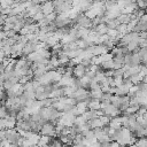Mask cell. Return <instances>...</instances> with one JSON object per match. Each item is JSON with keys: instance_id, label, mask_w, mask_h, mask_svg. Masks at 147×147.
I'll return each mask as SVG.
<instances>
[{"instance_id": "16", "label": "cell", "mask_w": 147, "mask_h": 147, "mask_svg": "<svg viewBox=\"0 0 147 147\" xmlns=\"http://www.w3.org/2000/svg\"><path fill=\"white\" fill-rule=\"evenodd\" d=\"M107 36H108L109 38H116L117 36H121V34L118 33L117 29H108V31H107Z\"/></svg>"}, {"instance_id": "24", "label": "cell", "mask_w": 147, "mask_h": 147, "mask_svg": "<svg viewBox=\"0 0 147 147\" xmlns=\"http://www.w3.org/2000/svg\"><path fill=\"white\" fill-rule=\"evenodd\" d=\"M129 147H137V145H136V144H133V145H130Z\"/></svg>"}, {"instance_id": "17", "label": "cell", "mask_w": 147, "mask_h": 147, "mask_svg": "<svg viewBox=\"0 0 147 147\" xmlns=\"http://www.w3.org/2000/svg\"><path fill=\"white\" fill-rule=\"evenodd\" d=\"M9 116V111L5 106H1L0 108V118H6Z\"/></svg>"}, {"instance_id": "2", "label": "cell", "mask_w": 147, "mask_h": 147, "mask_svg": "<svg viewBox=\"0 0 147 147\" xmlns=\"http://www.w3.org/2000/svg\"><path fill=\"white\" fill-rule=\"evenodd\" d=\"M101 109H102V114L110 117V118H114V117H117L122 111L115 107L114 105L111 103H105V102H101Z\"/></svg>"}, {"instance_id": "4", "label": "cell", "mask_w": 147, "mask_h": 147, "mask_svg": "<svg viewBox=\"0 0 147 147\" xmlns=\"http://www.w3.org/2000/svg\"><path fill=\"white\" fill-rule=\"evenodd\" d=\"M86 71H87V68H85L83 64H77V65L74 67L72 76H74L75 78H78V79H79V78H82V77L85 76Z\"/></svg>"}, {"instance_id": "9", "label": "cell", "mask_w": 147, "mask_h": 147, "mask_svg": "<svg viewBox=\"0 0 147 147\" xmlns=\"http://www.w3.org/2000/svg\"><path fill=\"white\" fill-rule=\"evenodd\" d=\"M87 102L88 101H79V102H77L76 103V108H77V110H78V114L79 115H82V114H84L88 108H87Z\"/></svg>"}, {"instance_id": "14", "label": "cell", "mask_w": 147, "mask_h": 147, "mask_svg": "<svg viewBox=\"0 0 147 147\" xmlns=\"http://www.w3.org/2000/svg\"><path fill=\"white\" fill-rule=\"evenodd\" d=\"M51 137H47V136H40V139H39V142H38V146H44V145H49L51 142Z\"/></svg>"}, {"instance_id": "5", "label": "cell", "mask_w": 147, "mask_h": 147, "mask_svg": "<svg viewBox=\"0 0 147 147\" xmlns=\"http://www.w3.org/2000/svg\"><path fill=\"white\" fill-rule=\"evenodd\" d=\"M54 11V5H53V1H45L42 5H41V13L44 15H48Z\"/></svg>"}, {"instance_id": "20", "label": "cell", "mask_w": 147, "mask_h": 147, "mask_svg": "<svg viewBox=\"0 0 147 147\" xmlns=\"http://www.w3.org/2000/svg\"><path fill=\"white\" fill-rule=\"evenodd\" d=\"M49 147H63V144L60 140H51L49 142Z\"/></svg>"}, {"instance_id": "26", "label": "cell", "mask_w": 147, "mask_h": 147, "mask_svg": "<svg viewBox=\"0 0 147 147\" xmlns=\"http://www.w3.org/2000/svg\"><path fill=\"white\" fill-rule=\"evenodd\" d=\"M145 47H146V48H147V45H146V46H145Z\"/></svg>"}, {"instance_id": "11", "label": "cell", "mask_w": 147, "mask_h": 147, "mask_svg": "<svg viewBox=\"0 0 147 147\" xmlns=\"http://www.w3.org/2000/svg\"><path fill=\"white\" fill-rule=\"evenodd\" d=\"M103 92L100 90H91L90 91V98L91 99H95V100H101V96H102Z\"/></svg>"}, {"instance_id": "18", "label": "cell", "mask_w": 147, "mask_h": 147, "mask_svg": "<svg viewBox=\"0 0 147 147\" xmlns=\"http://www.w3.org/2000/svg\"><path fill=\"white\" fill-rule=\"evenodd\" d=\"M40 103H41V107H51V106L53 105V99L47 98V99H45V100H41Z\"/></svg>"}, {"instance_id": "13", "label": "cell", "mask_w": 147, "mask_h": 147, "mask_svg": "<svg viewBox=\"0 0 147 147\" xmlns=\"http://www.w3.org/2000/svg\"><path fill=\"white\" fill-rule=\"evenodd\" d=\"M26 139L31 142V145H38L39 139H40V136H38L37 133H33V132H32V134H31L29 138H26Z\"/></svg>"}, {"instance_id": "10", "label": "cell", "mask_w": 147, "mask_h": 147, "mask_svg": "<svg viewBox=\"0 0 147 147\" xmlns=\"http://www.w3.org/2000/svg\"><path fill=\"white\" fill-rule=\"evenodd\" d=\"M94 31L98 33V34H100V36H102V34H107V31H108V28H107V25H106V23H100L99 25H96L95 28H94Z\"/></svg>"}, {"instance_id": "8", "label": "cell", "mask_w": 147, "mask_h": 147, "mask_svg": "<svg viewBox=\"0 0 147 147\" xmlns=\"http://www.w3.org/2000/svg\"><path fill=\"white\" fill-rule=\"evenodd\" d=\"M87 124H88L90 129H92V130L98 129V127H103V126H105V125L102 124V122L100 121L99 117H96V118H92V119L87 121Z\"/></svg>"}, {"instance_id": "7", "label": "cell", "mask_w": 147, "mask_h": 147, "mask_svg": "<svg viewBox=\"0 0 147 147\" xmlns=\"http://www.w3.org/2000/svg\"><path fill=\"white\" fill-rule=\"evenodd\" d=\"M87 108L88 110H99L101 109V101L95 99H90L87 102Z\"/></svg>"}, {"instance_id": "19", "label": "cell", "mask_w": 147, "mask_h": 147, "mask_svg": "<svg viewBox=\"0 0 147 147\" xmlns=\"http://www.w3.org/2000/svg\"><path fill=\"white\" fill-rule=\"evenodd\" d=\"M44 17H45V15H44V14H42V13L40 11V13L36 14V15H34V16H33L32 18L34 20V22H36V23H39V22H41V21L44 20Z\"/></svg>"}, {"instance_id": "22", "label": "cell", "mask_w": 147, "mask_h": 147, "mask_svg": "<svg viewBox=\"0 0 147 147\" xmlns=\"http://www.w3.org/2000/svg\"><path fill=\"white\" fill-rule=\"evenodd\" d=\"M86 147H101V145H100V142H94V144H91V145H88V146H86Z\"/></svg>"}, {"instance_id": "27", "label": "cell", "mask_w": 147, "mask_h": 147, "mask_svg": "<svg viewBox=\"0 0 147 147\" xmlns=\"http://www.w3.org/2000/svg\"><path fill=\"white\" fill-rule=\"evenodd\" d=\"M146 40H147V37H146Z\"/></svg>"}, {"instance_id": "12", "label": "cell", "mask_w": 147, "mask_h": 147, "mask_svg": "<svg viewBox=\"0 0 147 147\" xmlns=\"http://www.w3.org/2000/svg\"><path fill=\"white\" fill-rule=\"evenodd\" d=\"M100 68L102 70H105V71H107V70H114V62H113V60L101 63L100 64Z\"/></svg>"}, {"instance_id": "15", "label": "cell", "mask_w": 147, "mask_h": 147, "mask_svg": "<svg viewBox=\"0 0 147 147\" xmlns=\"http://www.w3.org/2000/svg\"><path fill=\"white\" fill-rule=\"evenodd\" d=\"M136 145H137V147H147V137L139 138L136 141Z\"/></svg>"}, {"instance_id": "23", "label": "cell", "mask_w": 147, "mask_h": 147, "mask_svg": "<svg viewBox=\"0 0 147 147\" xmlns=\"http://www.w3.org/2000/svg\"><path fill=\"white\" fill-rule=\"evenodd\" d=\"M101 147H111L110 146V142H103V144H100Z\"/></svg>"}, {"instance_id": "21", "label": "cell", "mask_w": 147, "mask_h": 147, "mask_svg": "<svg viewBox=\"0 0 147 147\" xmlns=\"http://www.w3.org/2000/svg\"><path fill=\"white\" fill-rule=\"evenodd\" d=\"M110 146L111 147H122L117 141H110Z\"/></svg>"}, {"instance_id": "1", "label": "cell", "mask_w": 147, "mask_h": 147, "mask_svg": "<svg viewBox=\"0 0 147 147\" xmlns=\"http://www.w3.org/2000/svg\"><path fill=\"white\" fill-rule=\"evenodd\" d=\"M5 139L10 144V145H16V146H21L22 142V136L21 133L15 130V129H7L5 130Z\"/></svg>"}, {"instance_id": "6", "label": "cell", "mask_w": 147, "mask_h": 147, "mask_svg": "<svg viewBox=\"0 0 147 147\" xmlns=\"http://www.w3.org/2000/svg\"><path fill=\"white\" fill-rule=\"evenodd\" d=\"M108 126L115 131H118L121 127H122V119L121 117H114L113 119H110V122L108 123Z\"/></svg>"}, {"instance_id": "25", "label": "cell", "mask_w": 147, "mask_h": 147, "mask_svg": "<svg viewBox=\"0 0 147 147\" xmlns=\"http://www.w3.org/2000/svg\"><path fill=\"white\" fill-rule=\"evenodd\" d=\"M30 147H39L38 145H32V146H30Z\"/></svg>"}, {"instance_id": "3", "label": "cell", "mask_w": 147, "mask_h": 147, "mask_svg": "<svg viewBox=\"0 0 147 147\" xmlns=\"http://www.w3.org/2000/svg\"><path fill=\"white\" fill-rule=\"evenodd\" d=\"M40 133L41 136H47V137H55L56 132H55V124L52 122H45L40 129Z\"/></svg>"}]
</instances>
